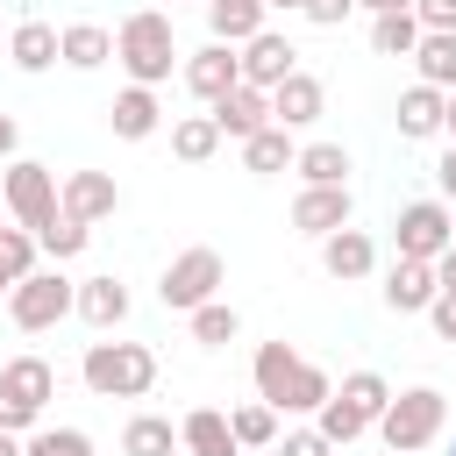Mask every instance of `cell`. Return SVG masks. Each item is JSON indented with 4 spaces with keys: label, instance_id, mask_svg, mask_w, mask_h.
<instances>
[{
    "label": "cell",
    "instance_id": "obj_15",
    "mask_svg": "<svg viewBox=\"0 0 456 456\" xmlns=\"http://www.w3.org/2000/svg\"><path fill=\"white\" fill-rule=\"evenodd\" d=\"M321 114H328V86H321L314 71H292V78L271 93V121H278V128H314Z\"/></svg>",
    "mask_w": 456,
    "mask_h": 456
},
{
    "label": "cell",
    "instance_id": "obj_36",
    "mask_svg": "<svg viewBox=\"0 0 456 456\" xmlns=\"http://www.w3.org/2000/svg\"><path fill=\"white\" fill-rule=\"evenodd\" d=\"M278 456H335V442H328L321 428H292V435L278 442Z\"/></svg>",
    "mask_w": 456,
    "mask_h": 456
},
{
    "label": "cell",
    "instance_id": "obj_27",
    "mask_svg": "<svg viewBox=\"0 0 456 456\" xmlns=\"http://www.w3.org/2000/svg\"><path fill=\"white\" fill-rule=\"evenodd\" d=\"M171 449H185V442H178V428L164 413H135L121 428V456H171Z\"/></svg>",
    "mask_w": 456,
    "mask_h": 456
},
{
    "label": "cell",
    "instance_id": "obj_7",
    "mask_svg": "<svg viewBox=\"0 0 456 456\" xmlns=\"http://www.w3.org/2000/svg\"><path fill=\"white\" fill-rule=\"evenodd\" d=\"M0 200H7L14 228H28V235H43V228L64 214V185H57V171L36 164V157H14V164L0 171Z\"/></svg>",
    "mask_w": 456,
    "mask_h": 456
},
{
    "label": "cell",
    "instance_id": "obj_11",
    "mask_svg": "<svg viewBox=\"0 0 456 456\" xmlns=\"http://www.w3.org/2000/svg\"><path fill=\"white\" fill-rule=\"evenodd\" d=\"M178 71H185V93H192V100L221 107V100L242 86V50H228V43H200V50H192Z\"/></svg>",
    "mask_w": 456,
    "mask_h": 456
},
{
    "label": "cell",
    "instance_id": "obj_10",
    "mask_svg": "<svg viewBox=\"0 0 456 456\" xmlns=\"http://www.w3.org/2000/svg\"><path fill=\"white\" fill-rule=\"evenodd\" d=\"M392 242L413 264H442V249L456 242V207L449 200H406L399 221H392Z\"/></svg>",
    "mask_w": 456,
    "mask_h": 456
},
{
    "label": "cell",
    "instance_id": "obj_42",
    "mask_svg": "<svg viewBox=\"0 0 456 456\" xmlns=\"http://www.w3.org/2000/svg\"><path fill=\"white\" fill-rule=\"evenodd\" d=\"M435 278H442V292H456V242L442 249V264H435Z\"/></svg>",
    "mask_w": 456,
    "mask_h": 456
},
{
    "label": "cell",
    "instance_id": "obj_43",
    "mask_svg": "<svg viewBox=\"0 0 456 456\" xmlns=\"http://www.w3.org/2000/svg\"><path fill=\"white\" fill-rule=\"evenodd\" d=\"M356 7H363V14H370V21H378V14H406V7H413V0H356Z\"/></svg>",
    "mask_w": 456,
    "mask_h": 456
},
{
    "label": "cell",
    "instance_id": "obj_2",
    "mask_svg": "<svg viewBox=\"0 0 456 456\" xmlns=\"http://www.w3.org/2000/svg\"><path fill=\"white\" fill-rule=\"evenodd\" d=\"M114 57H121V71H128V86H164L171 78V64H178V36H171V14L164 7H135L121 28H114Z\"/></svg>",
    "mask_w": 456,
    "mask_h": 456
},
{
    "label": "cell",
    "instance_id": "obj_29",
    "mask_svg": "<svg viewBox=\"0 0 456 456\" xmlns=\"http://www.w3.org/2000/svg\"><path fill=\"white\" fill-rule=\"evenodd\" d=\"M107 57H114V36H107L100 21H71V28H64V64H71V71H100Z\"/></svg>",
    "mask_w": 456,
    "mask_h": 456
},
{
    "label": "cell",
    "instance_id": "obj_20",
    "mask_svg": "<svg viewBox=\"0 0 456 456\" xmlns=\"http://www.w3.org/2000/svg\"><path fill=\"white\" fill-rule=\"evenodd\" d=\"M214 121H221V135H235V142H249L256 128H271V93H256V86H235L221 107H207Z\"/></svg>",
    "mask_w": 456,
    "mask_h": 456
},
{
    "label": "cell",
    "instance_id": "obj_37",
    "mask_svg": "<svg viewBox=\"0 0 456 456\" xmlns=\"http://www.w3.org/2000/svg\"><path fill=\"white\" fill-rule=\"evenodd\" d=\"M413 14H420L428 36H449L456 28V0H413Z\"/></svg>",
    "mask_w": 456,
    "mask_h": 456
},
{
    "label": "cell",
    "instance_id": "obj_31",
    "mask_svg": "<svg viewBox=\"0 0 456 456\" xmlns=\"http://www.w3.org/2000/svg\"><path fill=\"white\" fill-rule=\"evenodd\" d=\"M292 171H299L306 185H349V150H342V142H306Z\"/></svg>",
    "mask_w": 456,
    "mask_h": 456
},
{
    "label": "cell",
    "instance_id": "obj_17",
    "mask_svg": "<svg viewBox=\"0 0 456 456\" xmlns=\"http://www.w3.org/2000/svg\"><path fill=\"white\" fill-rule=\"evenodd\" d=\"M114 207H121V185H114L107 171H71V178H64V214H71V221L93 228V221H107Z\"/></svg>",
    "mask_w": 456,
    "mask_h": 456
},
{
    "label": "cell",
    "instance_id": "obj_46",
    "mask_svg": "<svg viewBox=\"0 0 456 456\" xmlns=\"http://www.w3.org/2000/svg\"><path fill=\"white\" fill-rule=\"evenodd\" d=\"M264 7H285V14H299V7H306V0H264Z\"/></svg>",
    "mask_w": 456,
    "mask_h": 456
},
{
    "label": "cell",
    "instance_id": "obj_3",
    "mask_svg": "<svg viewBox=\"0 0 456 456\" xmlns=\"http://www.w3.org/2000/svg\"><path fill=\"white\" fill-rule=\"evenodd\" d=\"M385 406H392V385H385L378 370H349V378L335 385V399L314 413V428H321L335 449H349L356 435H370V428L385 420Z\"/></svg>",
    "mask_w": 456,
    "mask_h": 456
},
{
    "label": "cell",
    "instance_id": "obj_26",
    "mask_svg": "<svg viewBox=\"0 0 456 456\" xmlns=\"http://www.w3.org/2000/svg\"><path fill=\"white\" fill-rule=\"evenodd\" d=\"M242 164H249L256 178H271V171H292V164H299V150H292V128H278V121H271V128H256V135L242 142Z\"/></svg>",
    "mask_w": 456,
    "mask_h": 456
},
{
    "label": "cell",
    "instance_id": "obj_6",
    "mask_svg": "<svg viewBox=\"0 0 456 456\" xmlns=\"http://www.w3.org/2000/svg\"><path fill=\"white\" fill-rule=\"evenodd\" d=\"M50 399H57V370L43 356H7L0 363V428L7 435H36Z\"/></svg>",
    "mask_w": 456,
    "mask_h": 456
},
{
    "label": "cell",
    "instance_id": "obj_1",
    "mask_svg": "<svg viewBox=\"0 0 456 456\" xmlns=\"http://www.w3.org/2000/svg\"><path fill=\"white\" fill-rule=\"evenodd\" d=\"M249 378H256V399L278 406V413H321L335 399V378L321 363H306L292 342H264L256 363H249Z\"/></svg>",
    "mask_w": 456,
    "mask_h": 456
},
{
    "label": "cell",
    "instance_id": "obj_28",
    "mask_svg": "<svg viewBox=\"0 0 456 456\" xmlns=\"http://www.w3.org/2000/svg\"><path fill=\"white\" fill-rule=\"evenodd\" d=\"M420 36H428V28H420V14H413V7H406V14H378V21H370V50H378V57H413V50H420Z\"/></svg>",
    "mask_w": 456,
    "mask_h": 456
},
{
    "label": "cell",
    "instance_id": "obj_38",
    "mask_svg": "<svg viewBox=\"0 0 456 456\" xmlns=\"http://www.w3.org/2000/svg\"><path fill=\"white\" fill-rule=\"evenodd\" d=\"M349 7H356V0H306V7H299V14H306V21H314V28H335V21H342V14H349Z\"/></svg>",
    "mask_w": 456,
    "mask_h": 456
},
{
    "label": "cell",
    "instance_id": "obj_18",
    "mask_svg": "<svg viewBox=\"0 0 456 456\" xmlns=\"http://www.w3.org/2000/svg\"><path fill=\"white\" fill-rule=\"evenodd\" d=\"M7 57H14V71H50V64H64V28L21 21V28L7 36Z\"/></svg>",
    "mask_w": 456,
    "mask_h": 456
},
{
    "label": "cell",
    "instance_id": "obj_41",
    "mask_svg": "<svg viewBox=\"0 0 456 456\" xmlns=\"http://www.w3.org/2000/svg\"><path fill=\"white\" fill-rule=\"evenodd\" d=\"M14 142H21V128H14V114H0V164H14Z\"/></svg>",
    "mask_w": 456,
    "mask_h": 456
},
{
    "label": "cell",
    "instance_id": "obj_40",
    "mask_svg": "<svg viewBox=\"0 0 456 456\" xmlns=\"http://www.w3.org/2000/svg\"><path fill=\"white\" fill-rule=\"evenodd\" d=\"M435 185H442V200H456V142L435 157Z\"/></svg>",
    "mask_w": 456,
    "mask_h": 456
},
{
    "label": "cell",
    "instance_id": "obj_12",
    "mask_svg": "<svg viewBox=\"0 0 456 456\" xmlns=\"http://www.w3.org/2000/svg\"><path fill=\"white\" fill-rule=\"evenodd\" d=\"M292 71H299V50H292V36L264 28V36H249V43H242V86H256V93H278Z\"/></svg>",
    "mask_w": 456,
    "mask_h": 456
},
{
    "label": "cell",
    "instance_id": "obj_30",
    "mask_svg": "<svg viewBox=\"0 0 456 456\" xmlns=\"http://www.w3.org/2000/svg\"><path fill=\"white\" fill-rule=\"evenodd\" d=\"M413 64H420V86H435V93H456V28H449V36H420Z\"/></svg>",
    "mask_w": 456,
    "mask_h": 456
},
{
    "label": "cell",
    "instance_id": "obj_25",
    "mask_svg": "<svg viewBox=\"0 0 456 456\" xmlns=\"http://www.w3.org/2000/svg\"><path fill=\"white\" fill-rule=\"evenodd\" d=\"M221 142H228V135H221L214 114H178V121H171V157H178V164H207Z\"/></svg>",
    "mask_w": 456,
    "mask_h": 456
},
{
    "label": "cell",
    "instance_id": "obj_16",
    "mask_svg": "<svg viewBox=\"0 0 456 456\" xmlns=\"http://www.w3.org/2000/svg\"><path fill=\"white\" fill-rule=\"evenodd\" d=\"M321 271H328V278H342V285H356V278H370V271H378V242H370L363 228H335V235L321 242Z\"/></svg>",
    "mask_w": 456,
    "mask_h": 456
},
{
    "label": "cell",
    "instance_id": "obj_35",
    "mask_svg": "<svg viewBox=\"0 0 456 456\" xmlns=\"http://www.w3.org/2000/svg\"><path fill=\"white\" fill-rule=\"evenodd\" d=\"M21 456H93V435L86 428H36L21 442Z\"/></svg>",
    "mask_w": 456,
    "mask_h": 456
},
{
    "label": "cell",
    "instance_id": "obj_8",
    "mask_svg": "<svg viewBox=\"0 0 456 456\" xmlns=\"http://www.w3.org/2000/svg\"><path fill=\"white\" fill-rule=\"evenodd\" d=\"M221 278H228L221 249L192 242V249H178V256L164 264V278H157V299H164L171 314H200V306H207V299L221 292Z\"/></svg>",
    "mask_w": 456,
    "mask_h": 456
},
{
    "label": "cell",
    "instance_id": "obj_19",
    "mask_svg": "<svg viewBox=\"0 0 456 456\" xmlns=\"http://www.w3.org/2000/svg\"><path fill=\"white\" fill-rule=\"evenodd\" d=\"M107 121H114V135H121V142H142V135H157L164 107H157V93H150V86H121V93H114V107H107Z\"/></svg>",
    "mask_w": 456,
    "mask_h": 456
},
{
    "label": "cell",
    "instance_id": "obj_22",
    "mask_svg": "<svg viewBox=\"0 0 456 456\" xmlns=\"http://www.w3.org/2000/svg\"><path fill=\"white\" fill-rule=\"evenodd\" d=\"M78 321L100 328V335L121 328V321H128V285H121V278H78Z\"/></svg>",
    "mask_w": 456,
    "mask_h": 456
},
{
    "label": "cell",
    "instance_id": "obj_9",
    "mask_svg": "<svg viewBox=\"0 0 456 456\" xmlns=\"http://www.w3.org/2000/svg\"><path fill=\"white\" fill-rule=\"evenodd\" d=\"M64 314H78V285L50 264V271H28L14 292H7V321L14 328H28V335H43V328H57Z\"/></svg>",
    "mask_w": 456,
    "mask_h": 456
},
{
    "label": "cell",
    "instance_id": "obj_48",
    "mask_svg": "<svg viewBox=\"0 0 456 456\" xmlns=\"http://www.w3.org/2000/svg\"><path fill=\"white\" fill-rule=\"evenodd\" d=\"M449 399H456V392H449Z\"/></svg>",
    "mask_w": 456,
    "mask_h": 456
},
{
    "label": "cell",
    "instance_id": "obj_24",
    "mask_svg": "<svg viewBox=\"0 0 456 456\" xmlns=\"http://www.w3.org/2000/svg\"><path fill=\"white\" fill-rule=\"evenodd\" d=\"M178 442H185V456H235V428H228V413H214V406H192V413L178 420Z\"/></svg>",
    "mask_w": 456,
    "mask_h": 456
},
{
    "label": "cell",
    "instance_id": "obj_47",
    "mask_svg": "<svg viewBox=\"0 0 456 456\" xmlns=\"http://www.w3.org/2000/svg\"><path fill=\"white\" fill-rule=\"evenodd\" d=\"M0 235H7V221H0Z\"/></svg>",
    "mask_w": 456,
    "mask_h": 456
},
{
    "label": "cell",
    "instance_id": "obj_23",
    "mask_svg": "<svg viewBox=\"0 0 456 456\" xmlns=\"http://www.w3.org/2000/svg\"><path fill=\"white\" fill-rule=\"evenodd\" d=\"M264 0H207V28H214V43H228V50H242L249 36H264Z\"/></svg>",
    "mask_w": 456,
    "mask_h": 456
},
{
    "label": "cell",
    "instance_id": "obj_21",
    "mask_svg": "<svg viewBox=\"0 0 456 456\" xmlns=\"http://www.w3.org/2000/svg\"><path fill=\"white\" fill-rule=\"evenodd\" d=\"M442 114H449V93H435V86H420V78L399 93V135H406V142L442 135Z\"/></svg>",
    "mask_w": 456,
    "mask_h": 456
},
{
    "label": "cell",
    "instance_id": "obj_34",
    "mask_svg": "<svg viewBox=\"0 0 456 456\" xmlns=\"http://www.w3.org/2000/svg\"><path fill=\"white\" fill-rule=\"evenodd\" d=\"M36 242H43V256H50V264H71V256L93 242V228H86V221H71V214H57V221H50Z\"/></svg>",
    "mask_w": 456,
    "mask_h": 456
},
{
    "label": "cell",
    "instance_id": "obj_13",
    "mask_svg": "<svg viewBox=\"0 0 456 456\" xmlns=\"http://www.w3.org/2000/svg\"><path fill=\"white\" fill-rule=\"evenodd\" d=\"M349 214H356L349 185H299V200H292V228L314 235V242H328L335 228H349Z\"/></svg>",
    "mask_w": 456,
    "mask_h": 456
},
{
    "label": "cell",
    "instance_id": "obj_14",
    "mask_svg": "<svg viewBox=\"0 0 456 456\" xmlns=\"http://www.w3.org/2000/svg\"><path fill=\"white\" fill-rule=\"evenodd\" d=\"M435 299H442V278H435V264L392 256V271H385V306H392V314H428Z\"/></svg>",
    "mask_w": 456,
    "mask_h": 456
},
{
    "label": "cell",
    "instance_id": "obj_49",
    "mask_svg": "<svg viewBox=\"0 0 456 456\" xmlns=\"http://www.w3.org/2000/svg\"><path fill=\"white\" fill-rule=\"evenodd\" d=\"M449 456H456V449H449Z\"/></svg>",
    "mask_w": 456,
    "mask_h": 456
},
{
    "label": "cell",
    "instance_id": "obj_32",
    "mask_svg": "<svg viewBox=\"0 0 456 456\" xmlns=\"http://www.w3.org/2000/svg\"><path fill=\"white\" fill-rule=\"evenodd\" d=\"M228 428H235V449H271V442H278V406L242 399V406L228 413Z\"/></svg>",
    "mask_w": 456,
    "mask_h": 456
},
{
    "label": "cell",
    "instance_id": "obj_33",
    "mask_svg": "<svg viewBox=\"0 0 456 456\" xmlns=\"http://www.w3.org/2000/svg\"><path fill=\"white\" fill-rule=\"evenodd\" d=\"M192 321V342H207V349H221V342H235L242 335V314L228 306V299H207L200 314H185Z\"/></svg>",
    "mask_w": 456,
    "mask_h": 456
},
{
    "label": "cell",
    "instance_id": "obj_5",
    "mask_svg": "<svg viewBox=\"0 0 456 456\" xmlns=\"http://www.w3.org/2000/svg\"><path fill=\"white\" fill-rule=\"evenodd\" d=\"M442 428H449V392H435V385L392 392V406H385V420H378V435H385L392 456H420Z\"/></svg>",
    "mask_w": 456,
    "mask_h": 456
},
{
    "label": "cell",
    "instance_id": "obj_39",
    "mask_svg": "<svg viewBox=\"0 0 456 456\" xmlns=\"http://www.w3.org/2000/svg\"><path fill=\"white\" fill-rule=\"evenodd\" d=\"M428 321H435V335H442V342H456V292H442V299L428 306Z\"/></svg>",
    "mask_w": 456,
    "mask_h": 456
},
{
    "label": "cell",
    "instance_id": "obj_44",
    "mask_svg": "<svg viewBox=\"0 0 456 456\" xmlns=\"http://www.w3.org/2000/svg\"><path fill=\"white\" fill-rule=\"evenodd\" d=\"M21 442H28V435H7V428H0V456H21Z\"/></svg>",
    "mask_w": 456,
    "mask_h": 456
},
{
    "label": "cell",
    "instance_id": "obj_4",
    "mask_svg": "<svg viewBox=\"0 0 456 456\" xmlns=\"http://www.w3.org/2000/svg\"><path fill=\"white\" fill-rule=\"evenodd\" d=\"M78 370H86L93 399H142L157 385V349L150 342H93Z\"/></svg>",
    "mask_w": 456,
    "mask_h": 456
},
{
    "label": "cell",
    "instance_id": "obj_45",
    "mask_svg": "<svg viewBox=\"0 0 456 456\" xmlns=\"http://www.w3.org/2000/svg\"><path fill=\"white\" fill-rule=\"evenodd\" d=\"M442 135L456 142V93H449V114H442Z\"/></svg>",
    "mask_w": 456,
    "mask_h": 456
}]
</instances>
